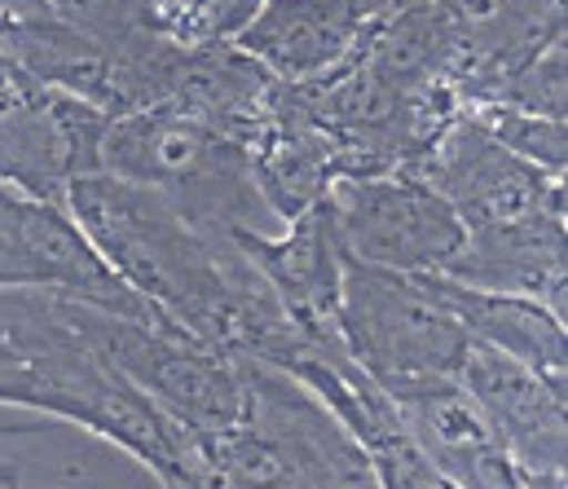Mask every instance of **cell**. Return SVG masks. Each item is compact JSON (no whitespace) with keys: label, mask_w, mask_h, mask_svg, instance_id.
I'll return each mask as SVG.
<instances>
[{"label":"cell","mask_w":568,"mask_h":489,"mask_svg":"<svg viewBox=\"0 0 568 489\" xmlns=\"http://www.w3.org/2000/svg\"><path fill=\"white\" fill-rule=\"evenodd\" d=\"M339 339L348 357L388 393L454 384L471 335L424 287L419 274L362 265L344 252Z\"/></svg>","instance_id":"3"},{"label":"cell","mask_w":568,"mask_h":489,"mask_svg":"<svg viewBox=\"0 0 568 489\" xmlns=\"http://www.w3.org/2000/svg\"><path fill=\"white\" fill-rule=\"evenodd\" d=\"M71 326L145 397L190 432H221L243 419L239 357L203 344L172 318H124L62 296Z\"/></svg>","instance_id":"4"},{"label":"cell","mask_w":568,"mask_h":489,"mask_svg":"<svg viewBox=\"0 0 568 489\" xmlns=\"http://www.w3.org/2000/svg\"><path fill=\"white\" fill-rule=\"evenodd\" d=\"M0 489H27V481L18 477V468H0ZM40 489H168V486L145 463H138L133 455H115V459H84L62 481Z\"/></svg>","instance_id":"16"},{"label":"cell","mask_w":568,"mask_h":489,"mask_svg":"<svg viewBox=\"0 0 568 489\" xmlns=\"http://www.w3.org/2000/svg\"><path fill=\"white\" fill-rule=\"evenodd\" d=\"M467 115L507 151H516L520 160L538 163L542 172L565 176V124L560 120H538V115H520L507 106H467Z\"/></svg>","instance_id":"13"},{"label":"cell","mask_w":568,"mask_h":489,"mask_svg":"<svg viewBox=\"0 0 568 489\" xmlns=\"http://www.w3.org/2000/svg\"><path fill=\"white\" fill-rule=\"evenodd\" d=\"M410 176L427 181L458 212L467 234L529 221H565V176L542 172L538 163L494 142L467 111L449 120V129L436 137V146Z\"/></svg>","instance_id":"6"},{"label":"cell","mask_w":568,"mask_h":489,"mask_svg":"<svg viewBox=\"0 0 568 489\" xmlns=\"http://www.w3.org/2000/svg\"><path fill=\"white\" fill-rule=\"evenodd\" d=\"M40 13L98 40H124L133 31H145L150 0H40Z\"/></svg>","instance_id":"15"},{"label":"cell","mask_w":568,"mask_h":489,"mask_svg":"<svg viewBox=\"0 0 568 489\" xmlns=\"http://www.w3.org/2000/svg\"><path fill=\"white\" fill-rule=\"evenodd\" d=\"M348 4H353L357 22L371 27V22H384V18H393V13L410 9V4H424V0H348Z\"/></svg>","instance_id":"17"},{"label":"cell","mask_w":568,"mask_h":489,"mask_svg":"<svg viewBox=\"0 0 568 489\" xmlns=\"http://www.w3.org/2000/svg\"><path fill=\"white\" fill-rule=\"evenodd\" d=\"M9 287L75 296L124 318H168L111 274L62 203L31 198L0 181V292Z\"/></svg>","instance_id":"7"},{"label":"cell","mask_w":568,"mask_h":489,"mask_svg":"<svg viewBox=\"0 0 568 489\" xmlns=\"http://www.w3.org/2000/svg\"><path fill=\"white\" fill-rule=\"evenodd\" d=\"M494 106L538 115V120H560L565 124V35L551 40L507 89Z\"/></svg>","instance_id":"14"},{"label":"cell","mask_w":568,"mask_h":489,"mask_svg":"<svg viewBox=\"0 0 568 489\" xmlns=\"http://www.w3.org/2000/svg\"><path fill=\"white\" fill-rule=\"evenodd\" d=\"M424 287L454 314V323L463 326L471 339L516 357L520 366H529L542 384H551L565 397L568 384V353H565V323L529 300V296H503V292H480V287H463L445 274H419Z\"/></svg>","instance_id":"12"},{"label":"cell","mask_w":568,"mask_h":489,"mask_svg":"<svg viewBox=\"0 0 568 489\" xmlns=\"http://www.w3.org/2000/svg\"><path fill=\"white\" fill-rule=\"evenodd\" d=\"M445 278L480 292L529 296L565 323V221H529L467 234Z\"/></svg>","instance_id":"11"},{"label":"cell","mask_w":568,"mask_h":489,"mask_svg":"<svg viewBox=\"0 0 568 489\" xmlns=\"http://www.w3.org/2000/svg\"><path fill=\"white\" fill-rule=\"evenodd\" d=\"M102 172L159 194L185 225L207 238L239 243L247 234H278L283 221L265 203L243 142L185 120L176 111L111 115L102 133Z\"/></svg>","instance_id":"2"},{"label":"cell","mask_w":568,"mask_h":489,"mask_svg":"<svg viewBox=\"0 0 568 489\" xmlns=\"http://www.w3.org/2000/svg\"><path fill=\"white\" fill-rule=\"evenodd\" d=\"M454 384L480 410V419L489 424V432L503 441V450L520 472L565 477V397L551 384H542L529 366L480 339H471Z\"/></svg>","instance_id":"8"},{"label":"cell","mask_w":568,"mask_h":489,"mask_svg":"<svg viewBox=\"0 0 568 489\" xmlns=\"http://www.w3.org/2000/svg\"><path fill=\"white\" fill-rule=\"evenodd\" d=\"M357 35L362 22L348 0H265L230 44L256 58L274 80L304 84L339 67Z\"/></svg>","instance_id":"10"},{"label":"cell","mask_w":568,"mask_h":489,"mask_svg":"<svg viewBox=\"0 0 568 489\" xmlns=\"http://www.w3.org/2000/svg\"><path fill=\"white\" fill-rule=\"evenodd\" d=\"M339 247L393 274H445L463 252L467 230L458 212L419 176H339L326 190Z\"/></svg>","instance_id":"5"},{"label":"cell","mask_w":568,"mask_h":489,"mask_svg":"<svg viewBox=\"0 0 568 489\" xmlns=\"http://www.w3.org/2000/svg\"><path fill=\"white\" fill-rule=\"evenodd\" d=\"M62 207L124 287L203 344L278 366L304 339L247 252L199 234L159 194L89 172L67 185Z\"/></svg>","instance_id":"1"},{"label":"cell","mask_w":568,"mask_h":489,"mask_svg":"<svg viewBox=\"0 0 568 489\" xmlns=\"http://www.w3.org/2000/svg\"><path fill=\"white\" fill-rule=\"evenodd\" d=\"M247 261L274 287L286 318L308 339L339 335V283H344V247L335 230V212L326 194L286 221L278 234H247L239 238Z\"/></svg>","instance_id":"9"}]
</instances>
